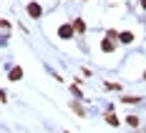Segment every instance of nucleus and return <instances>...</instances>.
I'll return each instance as SVG.
<instances>
[{"instance_id":"nucleus-3","label":"nucleus","mask_w":146,"mask_h":133,"mask_svg":"<svg viewBox=\"0 0 146 133\" xmlns=\"http://www.w3.org/2000/svg\"><path fill=\"white\" fill-rule=\"evenodd\" d=\"M103 118H106V123H108V126H113V128H118V126H121V120L116 118V113H113V111H108Z\"/></svg>"},{"instance_id":"nucleus-10","label":"nucleus","mask_w":146,"mask_h":133,"mask_svg":"<svg viewBox=\"0 0 146 133\" xmlns=\"http://www.w3.org/2000/svg\"><path fill=\"white\" fill-rule=\"evenodd\" d=\"M121 101H123V103H139L141 98H139V95H123Z\"/></svg>"},{"instance_id":"nucleus-2","label":"nucleus","mask_w":146,"mask_h":133,"mask_svg":"<svg viewBox=\"0 0 146 133\" xmlns=\"http://www.w3.org/2000/svg\"><path fill=\"white\" fill-rule=\"evenodd\" d=\"M73 33H76V30H73V25H60V28H58V35L63 38V40H71Z\"/></svg>"},{"instance_id":"nucleus-6","label":"nucleus","mask_w":146,"mask_h":133,"mask_svg":"<svg viewBox=\"0 0 146 133\" xmlns=\"http://www.w3.org/2000/svg\"><path fill=\"white\" fill-rule=\"evenodd\" d=\"M71 25H73V30H76V33H86V23H83L81 18H76Z\"/></svg>"},{"instance_id":"nucleus-12","label":"nucleus","mask_w":146,"mask_h":133,"mask_svg":"<svg viewBox=\"0 0 146 133\" xmlns=\"http://www.w3.org/2000/svg\"><path fill=\"white\" fill-rule=\"evenodd\" d=\"M106 88L108 90H121V83H106Z\"/></svg>"},{"instance_id":"nucleus-4","label":"nucleus","mask_w":146,"mask_h":133,"mask_svg":"<svg viewBox=\"0 0 146 133\" xmlns=\"http://www.w3.org/2000/svg\"><path fill=\"white\" fill-rule=\"evenodd\" d=\"M113 48H116V40H111V38L101 40V50L103 53H113Z\"/></svg>"},{"instance_id":"nucleus-15","label":"nucleus","mask_w":146,"mask_h":133,"mask_svg":"<svg viewBox=\"0 0 146 133\" xmlns=\"http://www.w3.org/2000/svg\"><path fill=\"white\" fill-rule=\"evenodd\" d=\"M141 80H146V70H144V78H141Z\"/></svg>"},{"instance_id":"nucleus-7","label":"nucleus","mask_w":146,"mask_h":133,"mask_svg":"<svg viewBox=\"0 0 146 133\" xmlns=\"http://www.w3.org/2000/svg\"><path fill=\"white\" fill-rule=\"evenodd\" d=\"M8 78H10V80H20V78H23V68H20V65H15L13 70H10V75H8Z\"/></svg>"},{"instance_id":"nucleus-9","label":"nucleus","mask_w":146,"mask_h":133,"mask_svg":"<svg viewBox=\"0 0 146 133\" xmlns=\"http://www.w3.org/2000/svg\"><path fill=\"white\" fill-rule=\"evenodd\" d=\"M126 123H129L131 128H139V123H141V120H139V116H126Z\"/></svg>"},{"instance_id":"nucleus-11","label":"nucleus","mask_w":146,"mask_h":133,"mask_svg":"<svg viewBox=\"0 0 146 133\" xmlns=\"http://www.w3.org/2000/svg\"><path fill=\"white\" fill-rule=\"evenodd\" d=\"M0 28H3V33L8 35V30H10V23H8V20H0Z\"/></svg>"},{"instance_id":"nucleus-1","label":"nucleus","mask_w":146,"mask_h":133,"mask_svg":"<svg viewBox=\"0 0 146 133\" xmlns=\"http://www.w3.org/2000/svg\"><path fill=\"white\" fill-rule=\"evenodd\" d=\"M25 10H28V15H30V18H35V20L43 15V8H40L38 3H28V8H25Z\"/></svg>"},{"instance_id":"nucleus-13","label":"nucleus","mask_w":146,"mask_h":133,"mask_svg":"<svg viewBox=\"0 0 146 133\" xmlns=\"http://www.w3.org/2000/svg\"><path fill=\"white\" fill-rule=\"evenodd\" d=\"M71 93H73V95H78V98H81V90H78V86H76V83L71 86Z\"/></svg>"},{"instance_id":"nucleus-14","label":"nucleus","mask_w":146,"mask_h":133,"mask_svg":"<svg viewBox=\"0 0 146 133\" xmlns=\"http://www.w3.org/2000/svg\"><path fill=\"white\" fill-rule=\"evenodd\" d=\"M141 8H144V10H146V0H141Z\"/></svg>"},{"instance_id":"nucleus-5","label":"nucleus","mask_w":146,"mask_h":133,"mask_svg":"<svg viewBox=\"0 0 146 133\" xmlns=\"http://www.w3.org/2000/svg\"><path fill=\"white\" fill-rule=\"evenodd\" d=\"M71 111L76 113V116H78V118H83V116H86V111H83V105L78 103V101H71Z\"/></svg>"},{"instance_id":"nucleus-8","label":"nucleus","mask_w":146,"mask_h":133,"mask_svg":"<svg viewBox=\"0 0 146 133\" xmlns=\"http://www.w3.org/2000/svg\"><path fill=\"white\" fill-rule=\"evenodd\" d=\"M118 40H121V43H126V45H129V43H133V33H129V30H123Z\"/></svg>"}]
</instances>
